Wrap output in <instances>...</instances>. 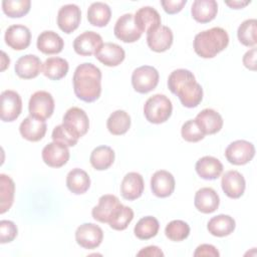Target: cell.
I'll return each mask as SVG.
<instances>
[{"label":"cell","mask_w":257,"mask_h":257,"mask_svg":"<svg viewBox=\"0 0 257 257\" xmlns=\"http://www.w3.org/2000/svg\"><path fill=\"white\" fill-rule=\"evenodd\" d=\"M168 87L185 107H196L203 99V88L196 81L193 72L188 69L179 68L172 71L168 77Z\"/></svg>","instance_id":"cell-1"},{"label":"cell","mask_w":257,"mask_h":257,"mask_svg":"<svg viewBox=\"0 0 257 257\" xmlns=\"http://www.w3.org/2000/svg\"><path fill=\"white\" fill-rule=\"evenodd\" d=\"M72 83L77 98L85 102H93L101 93V71L90 62L81 63L74 70Z\"/></svg>","instance_id":"cell-2"},{"label":"cell","mask_w":257,"mask_h":257,"mask_svg":"<svg viewBox=\"0 0 257 257\" xmlns=\"http://www.w3.org/2000/svg\"><path fill=\"white\" fill-rule=\"evenodd\" d=\"M229 44V35L222 27H212L196 34L194 50L202 58H213Z\"/></svg>","instance_id":"cell-3"},{"label":"cell","mask_w":257,"mask_h":257,"mask_svg":"<svg viewBox=\"0 0 257 257\" xmlns=\"http://www.w3.org/2000/svg\"><path fill=\"white\" fill-rule=\"evenodd\" d=\"M173 111L172 101L165 94L157 93L147 99L144 105V114L152 123H163L169 119Z\"/></svg>","instance_id":"cell-4"},{"label":"cell","mask_w":257,"mask_h":257,"mask_svg":"<svg viewBox=\"0 0 257 257\" xmlns=\"http://www.w3.org/2000/svg\"><path fill=\"white\" fill-rule=\"evenodd\" d=\"M62 125L71 136L78 140L88 132L89 119L82 108L72 106L64 113Z\"/></svg>","instance_id":"cell-5"},{"label":"cell","mask_w":257,"mask_h":257,"mask_svg":"<svg viewBox=\"0 0 257 257\" xmlns=\"http://www.w3.org/2000/svg\"><path fill=\"white\" fill-rule=\"evenodd\" d=\"M159 72L151 65L136 68L132 74V85L139 93H148L155 89L159 83Z\"/></svg>","instance_id":"cell-6"},{"label":"cell","mask_w":257,"mask_h":257,"mask_svg":"<svg viewBox=\"0 0 257 257\" xmlns=\"http://www.w3.org/2000/svg\"><path fill=\"white\" fill-rule=\"evenodd\" d=\"M54 99L52 95L45 90L35 91L29 99V114L40 119L49 118L54 111Z\"/></svg>","instance_id":"cell-7"},{"label":"cell","mask_w":257,"mask_h":257,"mask_svg":"<svg viewBox=\"0 0 257 257\" xmlns=\"http://www.w3.org/2000/svg\"><path fill=\"white\" fill-rule=\"evenodd\" d=\"M255 156V147L252 143L245 140L232 142L225 151L227 161L235 166L248 164Z\"/></svg>","instance_id":"cell-8"},{"label":"cell","mask_w":257,"mask_h":257,"mask_svg":"<svg viewBox=\"0 0 257 257\" xmlns=\"http://www.w3.org/2000/svg\"><path fill=\"white\" fill-rule=\"evenodd\" d=\"M103 239L102 229L93 223H83L75 231L76 243L84 249L98 247Z\"/></svg>","instance_id":"cell-9"},{"label":"cell","mask_w":257,"mask_h":257,"mask_svg":"<svg viewBox=\"0 0 257 257\" xmlns=\"http://www.w3.org/2000/svg\"><path fill=\"white\" fill-rule=\"evenodd\" d=\"M22 111V99L18 92L7 89L1 92L0 116L3 121L15 120Z\"/></svg>","instance_id":"cell-10"},{"label":"cell","mask_w":257,"mask_h":257,"mask_svg":"<svg viewBox=\"0 0 257 257\" xmlns=\"http://www.w3.org/2000/svg\"><path fill=\"white\" fill-rule=\"evenodd\" d=\"M113 33L115 37L125 43H133L139 40L143 33L138 29L135 23V17L132 13L121 15L115 22Z\"/></svg>","instance_id":"cell-11"},{"label":"cell","mask_w":257,"mask_h":257,"mask_svg":"<svg viewBox=\"0 0 257 257\" xmlns=\"http://www.w3.org/2000/svg\"><path fill=\"white\" fill-rule=\"evenodd\" d=\"M43 162L51 168H60L69 160V150L65 145L52 142L46 145L41 153Z\"/></svg>","instance_id":"cell-12"},{"label":"cell","mask_w":257,"mask_h":257,"mask_svg":"<svg viewBox=\"0 0 257 257\" xmlns=\"http://www.w3.org/2000/svg\"><path fill=\"white\" fill-rule=\"evenodd\" d=\"M81 20L80 8L75 4H66L60 7L57 13V25L64 33H71L79 26Z\"/></svg>","instance_id":"cell-13"},{"label":"cell","mask_w":257,"mask_h":257,"mask_svg":"<svg viewBox=\"0 0 257 257\" xmlns=\"http://www.w3.org/2000/svg\"><path fill=\"white\" fill-rule=\"evenodd\" d=\"M5 43L14 50H23L30 45L31 32L29 28L22 24L9 26L4 34Z\"/></svg>","instance_id":"cell-14"},{"label":"cell","mask_w":257,"mask_h":257,"mask_svg":"<svg viewBox=\"0 0 257 257\" xmlns=\"http://www.w3.org/2000/svg\"><path fill=\"white\" fill-rule=\"evenodd\" d=\"M103 44L101 36L94 31H84L73 41L74 51L82 56H90L97 52Z\"/></svg>","instance_id":"cell-15"},{"label":"cell","mask_w":257,"mask_h":257,"mask_svg":"<svg viewBox=\"0 0 257 257\" xmlns=\"http://www.w3.org/2000/svg\"><path fill=\"white\" fill-rule=\"evenodd\" d=\"M221 186L227 197L231 199H238L245 192L246 182L241 173L236 170H230L223 174Z\"/></svg>","instance_id":"cell-16"},{"label":"cell","mask_w":257,"mask_h":257,"mask_svg":"<svg viewBox=\"0 0 257 257\" xmlns=\"http://www.w3.org/2000/svg\"><path fill=\"white\" fill-rule=\"evenodd\" d=\"M173 38L171 28L162 24L147 33L148 46L155 52L167 51L173 44Z\"/></svg>","instance_id":"cell-17"},{"label":"cell","mask_w":257,"mask_h":257,"mask_svg":"<svg viewBox=\"0 0 257 257\" xmlns=\"http://www.w3.org/2000/svg\"><path fill=\"white\" fill-rule=\"evenodd\" d=\"M175 186L176 182L174 176L166 170L157 171L151 178L152 192L159 198L171 196L175 190Z\"/></svg>","instance_id":"cell-18"},{"label":"cell","mask_w":257,"mask_h":257,"mask_svg":"<svg viewBox=\"0 0 257 257\" xmlns=\"http://www.w3.org/2000/svg\"><path fill=\"white\" fill-rule=\"evenodd\" d=\"M46 131L47 124L45 120L30 114L25 117L19 125V132L21 136L29 142H38L42 140L46 134Z\"/></svg>","instance_id":"cell-19"},{"label":"cell","mask_w":257,"mask_h":257,"mask_svg":"<svg viewBox=\"0 0 257 257\" xmlns=\"http://www.w3.org/2000/svg\"><path fill=\"white\" fill-rule=\"evenodd\" d=\"M220 204V198L217 192L210 188L204 187L199 189L194 198V205L196 209L204 214H210L215 212Z\"/></svg>","instance_id":"cell-20"},{"label":"cell","mask_w":257,"mask_h":257,"mask_svg":"<svg viewBox=\"0 0 257 257\" xmlns=\"http://www.w3.org/2000/svg\"><path fill=\"white\" fill-rule=\"evenodd\" d=\"M145 189L144 179L141 174L137 172L127 173L120 184V193L123 199L133 201L140 198Z\"/></svg>","instance_id":"cell-21"},{"label":"cell","mask_w":257,"mask_h":257,"mask_svg":"<svg viewBox=\"0 0 257 257\" xmlns=\"http://www.w3.org/2000/svg\"><path fill=\"white\" fill-rule=\"evenodd\" d=\"M120 204L116 196L110 194L102 195L98 199V204L91 210L92 218L100 223H107Z\"/></svg>","instance_id":"cell-22"},{"label":"cell","mask_w":257,"mask_h":257,"mask_svg":"<svg viewBox=\"0 0 257 257\" xmlns=\"http://www.w3.org/2000/svg\"><path fill=\"white\" fill-rule=\"evenodd\" d=\"M195 121L199 125L204 135H214L223 126V118L219 112L212 108H205L201 110L195 118Z\"/></svg>","instance_id":"cell-23"},{"label":"cell","mask_w":257,"mask_h":257,"mask_svg":"<svg viewBox=\"0 0 257 257\" xmlns=\"http://www.w3.org/2000/svg\"><path fill=\"white\" fill-rule=\"evenodd\" d=\"M96 59L106 66H117L120 64L124 57L125 52L121 46L112 42L103 43L97 52L94 54Z\"/></svg>","instance_id":"cell-24"},{"label":"cell","mask_w":257,"mask_h":257,"mask_svg":"<svg viewBox=\"0 0 257 257\" xmlns=\"http://www.w3.org/2000/svg\"><path fill=\"white\" fill-rule=\"evenodd\" d=\"M41 67L42 63L38 56L34 54H26L17 59L14 69L20 78L31 79L40 73Z\"/></svg>","instance_id":"cell-25"},{"label":"cell","mask_w":257,"mask_h":257,"mask_svg":"<svg viewBox=\"0 0 257 257\" xmlns=\"http://www.w3.org/2000/svg\"><path fill=\"white\" fill-rule=\"evenodd\" d=\"M135 17V23L138 27V29L143 32H149L161 25V16L159 12L151 7V6H144L140 8L136 14Z\"/></svg>","instance_id":"cell-26"},{"label":"cell","mask_w":257,"mask_h":257,"mask_svg":"<svg viewBox=\"0 0 257 257\" xmlns=\"http://www.w3.org/2000/svg\"><path fill=\"white\" fill-rule=\"evenodd\" d=\"M36 46L38 50L44 54H57L62 51L64 41L56 32L45 30L38 35Z\"/></svg>","instance_id":"cell-27"},{"label":"cell","mask_w":257,"mask_h":257,"mask_svg":"<svg viewBox=\"0 0 257 257\" xmlns=\"http://www.w3.org/2000/svg\"><path fill=\"white\" fill-rule=\"evenodd\" d=\"M195 169L197 174L204 180H216L223 173L222 163L212 156H205L199 159Z\"/></svg>","instance_id":"cell-28"},{"label":"cell","mask_w":257,"mask_h":257,"mask_svg":"<svg viewBox=\"0 0 257 257\" xmlns=\"http://www.w3.org/2000/svg\"><path fill=\"white\" fill-rule=\"evenodd\" d=\"M218 4L215 0H195L191 7L192 17L199 23H208L215 19Z\"/></svg>","instance_id":"cell-29"},{"label":"cell","mask_w":257,"mask_h":257,"mask_svg":"<svg viewBox=\"0 0 257 257\" xmlns=\"http://www.w3.org/2000/svg\"><path fill=\"white\" fill-rule=\"evenodd\" d=\"M235 220L231 216L225 214L212 217L207 224L209 233L216 237H225L230 235L235 230Z\"/></svg>","instance_id":"cell-30"},{"label":"cell","mask_w":257,"mask_h":257,"mask_svg":"<svg viewBox=\"0 0 257 257\" xmlns=\"http://www.w3.org/2000/svg\"><path fill=\"white\" fill-rule=\"evenodd\" d=\"M68 62L61 57H49L43 63L41 71L47 78L51 80H59L63 78L68 72Z\"/></svg>","instance_id":"cell-31"},{"label":"cell","mask_w":257,"mask_h":257,"mask_svg":"<svg viewBox=\"0 0 257 257\" xmlns=\"http://www.w3.org/2000/svg\"><path fill=\"white\" fill-rule=\"evenodd\" d=\"M66 186L71 193L75 195H81L89 189L90 178L85 171L79 168H75L69 171L67 174Z\"/></svg>","instance_id":"cell-32"},{"label":"cell","mask_w":257,"mask_h":257,"mask_svg":"<svg viewBox=\"0 0 257 257\" xmlns=\"http://www.w3.org/2000/svg\"><path fill=\"white\" fill-rule=\"evenodd\" d=\"M89 161L91 166L97 171L107 170L114 162V152L108 146H99L93 149Z\"/></svg>","instance_id":"cell-33"},{"label":"cell","mask_w":257,"mask_h":257,"mask_svg":"<svg viewBox=\"0 0 257 257\" xmlns=\"http://www.w3.org/2000/svg\"><path fill=\"white\" fill-rule=\"evenodd\" d=\"M111 17V10L106 3L93 2L87 10L88 22L97 27L106 26Z\"/></svg>","instance_id":"cell-34"},{"label":"cell","mask_w":257,"mask_h":257,"mask_svg":"<svg viewBox=\"0 0 257 257\" xmlns=\"http://www.w3.org/2000/svg\"><path fill=\"white\" fill-rule=\"evenodd\" d=\"M131 126L130 114L122 110L117 109L113 111L106 120V127L108 132L113 136L124 135Z\"/></svg>","instance_id":"cell-35"},{"label":"cell","mask_w":257,"mask_h":257,"mask_svg":"<svg viewBox=\"0 0 257 257\" xmlns=\"http://www.w3.org/2000/svg\"><path fill=\"white\" fill-rule=\"evenodd\" d=\"M15 184L13 180L5 175H0V213L4 214L9 211L14 201Z\"/></svg>","instance_id":"cell-36"},{"label":"cell","mask_w":257,"mask_h":257,"mask_svg":"<svg viewBox=\"0 0 257 257\" xmlns=\"http://www.w3.org/2000/svg\"><path fill=\"white\" fill-rule=\"evenodd\" d=\"M160 229V223L153 216H146L139 220L134 228V233L141 240H149L155 237Z\"/></svg>","instance_id":"cell-37"},{"label":"cell","mask_w":257,"mask_h":257,"mask_svg":"<svg viewBox=\"0 0 257 257\" xmlns=\"http://www.w3.org/2000/svg\"><path fill=\"white\" fill-rule=\"evenodd\" d=\"M134 219V211L132 208L124 206L122 204L114 211L108 220V225L111 229L116 231H122L127 228L128 224Z\"/></svg>","instance_id":"cell-38"},{"label":"cell","mask_w":257,"mask_h":257,"mask_svg":"<svg viewBox=\"0 0 257 257\" xmlns=\"http://www.w3.org/2000/svg\"><path fill=\"white\" fill-rule=\"evenodd\" d=\"M256 19H247L243 21L237 30L238 40L245 46L254 47L257 43L256 37Z\"/></svg>","instance_id":"cell-39"},{"label":"cell","mask_w":257,"mask_h":257,"mask_svg":"<svg viewBox=\"0 0 257 257\" xmlns=\"http://www.w3.org/2000/svg\"><path fill=\"white\" fill-rule=\"evenodd\" d=\"M30 0H3V12L11 18H19L26 15L30 10Z\"/></svg>","instance_id":"cell-40"},{"label":"cell","mask_w":257,"mask_h":257,"mask_svg":"<svg viewBox=\"0 0 257 257\" xmlns=\"http://www.w3.org/2000/svg\"><path fill=\"white\" fill-rule=\"evenodd\" d=\"M165 234L171 241L180 242L188 238L190 234V226L182 220H173L165 228Z\"/></svg>","instance_id":"cell-41"},{"label":"cell","mask_w":257,"mask_h":257,"mask_svg":"<svg viewBox=\"0 0 257 257\" xmlns=\"http://www.w3.org/2000/svg\"><path fill=\"white\" fill-rule=\"evenodd\" d=\"M182 138L189 143H197L205 138L204 133L200 130L195 119L187 120L181 128Z\"/></svg>","instance_id":"cell-42"},{"label":"cell","mask_w":257,"mask_h":257,"mask_svg":"<svg viewBox=\"0 0 257 257\" xmlns=\"http://www.w3.org/2000/svg\"><path fill=\"white\" fill-rule=\"evenodd\" d=\"M18 233L17 226L10 220L0 221V243L5 244L12 242Z\"/></svg>","instance_id":"cell-43"},{"label":"cell","mask_w":257,"mask_h":257,"mask_svg":"<svg viewBox=\"0 0 257 257\" xmlns=\"http://www.w3.org/2000/svg\"><path fill=\"white\" fill-rule=\"evenodd\" d=\"M51 138L53 140V142H58L61 143L63 145H65L66 147H73L77 144L78 140L76 138H74L73 136H71L66 130L65 127L61 124L55 126L52 131L51 134Z\"/></svg>","instance_id":"cell-44"},{"label":"cell","mask_w":257,"mask_h":257,"mask_svg":"<svg viewBox=\"0 0 257 257\" xmlns=\"http://www.w3.org/2000/svg\"><path fill=\"white\" fill-rule=\"evenodd\" d=\"M161 4L168 14L179 13L187 4V0H162Z\"/></svg>","instance_id":"cell-45"},{"label":"cell","mask_w":257,"mask_h":257,"mask_svg":"<svg viewBox=\"0 0 257 257\" xmlns=\"http://www.w3.org/2000/svg\"><path fill=\"white\" fill-rule=\"evenodd\" d=\"M220 255L217 248L211 244H201L196 248V251L194 252V256H212V257H218Z\"/></svg>","instance_id":"cell-46"},{"label":"cell","mask_w":257,"mask_h":257,"mask_svg":"<svg viewBox=\"0 0 257 257\" xmlns=\"http://www.w3.org/2000/svg\"><path fill=\"white\" fill-rule=\"evenodd\" d=\"M256 53H257V49L253 47L244 54L242 59L244 66L252 71L256 70Z\"/></svg>","instance_id":"cell-47"},{"label":"cell","mask_w":257,"mask_h":257,"mask_svg":"<svg viewBox=\"0 0 257 257\" xmlns=\"http://www.w3.org/2000/svg\"><path fill=\"white\" fill-rule=\"evenodd\" d=\"M138 256H148V257H161L164 256L163 251L158 246H148L143 248L137 254Z\"/></svg>","instance_id":"cell-48"},{"label":"cell","mask_w":257,"mask_h":257,"mask_svg":"<svg viewBox=\"0 0 257 257\" xmlns=\"http://www.w3.org/2000/svg\"><path fill=\"white\" fill-rule=\"evenodd\" d=\"M250 1H227L226 5L230 6L233 9H241L246 5H248Z\"/></svg>","instance_id":"cell-49"},{"label":"cell","mask_w":257,"mask_h":257,"mask_svg":"<svg viewBox=\"0 0 257 257\" xmlns=\"http://www.w3.org/2000/svg\"><path fill=\"white\" fill-rule=\"evenodd\" d=\"M2 56H1V70H5L7 66H9V63H10V59L9 57L6 55V53L4 51L1 52Z\"/></svg>","instance_id":"cell-50"}]
</instances>
